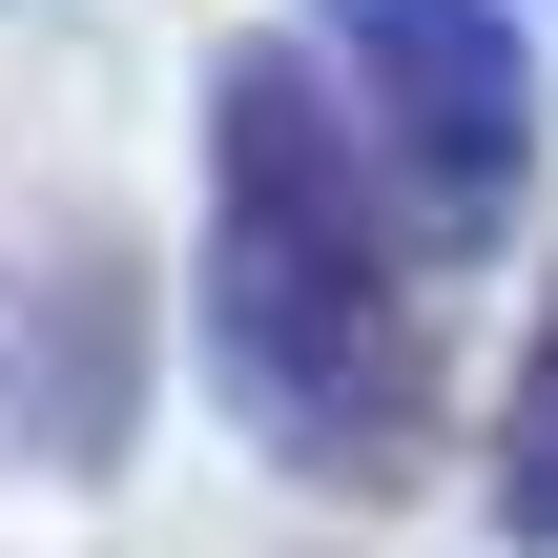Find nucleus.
Wrapping results in <instances>:
<instances>
[{
  "label": "nucleus",
  "mask_w": 558,
  "mask_h": 558,
  "mask_svg": "<svg viewBox=\"0 0 558 558\" xmlns=\"http://www.w3.org/2000/svg\"><path fill=\"white\" fill-rule=\"evenodd\" d=\"M497 518L558 538V311H538V352H518V414H497Z\"/></svg>",
  "instance_id": "7ed1b4c3"
},
{
  "label": "nucleus",
  "mask_w": 558,
  "mask_h": 558,
  "mask_svg": "<svg viewBox=\"0 0 558 558\" xmlns=\"http://www.w3.org/2000/svg\"><path fill=\"white\" fill-rule=\"evenodd\" d=\"M207 331H228V393L311 476H414V414H435L414 248H393L373 124L290 41H248L207 83Z\"/></svg>",
  "instance_id": "f257e3e1"
},
{
  "label": "nucleus",
  "mask_w": 558,
  "mask_h": 558,
  "mask_svg": "<svg viewBox=\"0 0 558 558\" xmlns=\"http://www.w3.org/2000/svg\"><path fill=\"white\" fill-rule=\"evenodd\" d=\"M352 21V62H373V145H414V186L476 228L497 186H518V41L476 21V0H331Z\"/></svg>",
  "instance_id": "f03ea898"
}]
</instances>
